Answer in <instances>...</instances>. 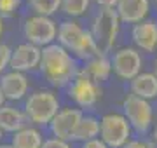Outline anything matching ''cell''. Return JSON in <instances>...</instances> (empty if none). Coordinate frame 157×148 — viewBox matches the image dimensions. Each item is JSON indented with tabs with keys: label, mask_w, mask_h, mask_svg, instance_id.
Masks as SVG:
<instances>
[{
	"label": "cell",
	"mask_w": 157,
	"mask_h": 148,
	"mask_svg": "<svg viewBox=\"0 0 157 148\" xmlns=\"http://www.w3.org/2000/svg\"><path fill=\"white\" fill-rule=\"evenodd\" d=\"M2 33H4V17L0 16V37H2Z\"/></svg>",
	"instance_id": "obj_29"
},
{
	"label": "cell",
	"mask_w": 157,
	"mask_h": 148,
	"mask_svg": "<svg viewBox=\"0 0 157 148\" xmlns=\"http://www.w3.org/2000/svg\"><path fill=\"white\" fill-rule=\"evenodd\" d=\"M100 136V120L93 115H82L80 122L75 127V132L72 136V141H89Z\"/></svg>",
	"instance_id": "obj_19"
},
{
	"label": "cell",
	"mask_w": 157,
	"mask_h": 148,
	"mask_svg": "<svg viewBox=\"0 0 157 148\" xmlns=\"http://www.w3.org/2000/svg\"><path fill=\"white\" fill-rule=\"evenodd\" d=\"M89 31L94 39L98 52L107 56L113 49L119 31H121V19H119L115 9H100L93 19V28Z\"/></svg>",
	"instance_id": "obj_3"
},
{
	"label": "cell",
	"mask_w": 157,
	"mask_h": 148,
	"mask_svg": "<svg viewBox=\"0 0 157 148\" xmlns=\"http://www.w3.org/2000/svg\"><path fill=\"white\" fill-rule=\"evenodd\" d=\"M40 148H72V146L68 145V141H63V139H58V138H49V139H44Z\"/></svg>",
	"instance_id": "obj_24"
},
{
	"label": "cell",
	"mask_w": 157,
	"mask_h": 148,
	"mask_svg": "<svg viewBox=\"0 0 157 148\" xmlns=\"http://www.w3.org/2000/svg\"><path fill=\"white\" fill-rule=\"evenodd\" d=\"M115 12L121 23H141L150 12V0H119L115 6Z\"/></svg>",
	"instance_id": "obj_13"
},
{
	"label": "cell",
	"mask_w": 157,
	"mask_h": 148,
	"mask_svg": "<svg viewBox=\"0 0 157 148\" xmlns=\"http://www.w3.org/2000/svg\"><path fill=\"white\" fill-rule=\"evenodd\" d=\"M82 148H108V146L101 141L100 138H94V139H89V141L82 143Z\"/></svg>",
	"instance_id": "obj_26"
},
{
	"label": "cell",
	"mask_w": 157,
	"mask_h": 148,
	"mask_svg": "<svg viewBox=\"0 0 157 148\" xmlns=\"http://www.w3.org/2000/svg\"><path fill=\"white\" fill-rule=\"evenodd\" d=\"M154 75L157 77V59H155V73H154Z\"/></svg>",
	"instance_id": "obj_33"
},
{
	"label": "cell",
	"mask_w": 157,
	"mask_h": 148,
	"mask_svg": "<svg viewBox=\"0 0 157 148\" xmlns=\"http://www.w3.org/2000/svg\"><path fill=\"white\" fill-rule=\"evenodd\" d=\"M110 63L113 73L122 80H133L138 73H141V66H143L141 54L135 47H122L115 51Z\"/></svg>",
	"instance_id": "obj_9"
},
{
	"label": "cell",
	"mask_w": 157,
	"mask_h": 148,
	"mask_svg": "<svg viewBox=\"0 0 157 148\" xmlns=\"http://www.w3.org/2000/svg\"><path fill=\"white\" fill-rule=\"evenodd\" d=\"M124 117L131 125V131H136L138 134H145L152 127L154 120V108L150 101L141 99L135 94H128L122 101Z\"/></svg>",
	"instance_id": "obj_5"
},
{
	"label": "cell",
	"mask_w": 157,
	"mask_h": 148,
	"mask_svg": "<svg viewBox=\"0 0 157 148\" xmlns=\"http://www.w3.org/2000/svg\"><path fill=\"white\" fill-rule=\"evenodd\" d=\"M6 105V99H4V96H2V91H0V106H4Z\"/></svg>",
	"instance_id": "obj_31"
},
{
	"label": "cell",
	"mask_w": 157,
	"mask_h": 148,
	"mask_svg": "<svg viewBox=\"0 0 157 148\" xmlns=\"http://www.w3.org/2000/svg\"><path fill=\"white\" fill-rule=\"evenodd\" d=\"M82 115L84 113L80 108H72V106L59 108L58 113L49 122L52 136L58 138V139H63V141H70L73 132H75V127L82 119Z\"/></svg>",
	"instance_id": "obj_10"
},
{
	"label": "cell",
	"mask_w": 157,
	"mask_h": 148,
	"mask_svg": "<svg viewBox=\"0 0 157 148\" xmlns=\"http://www.w3.org/2000/svg\"><path fill=\"white\" fill-rule=\"evenodd\" d=\"M59 110V99L52 91H35L25 99V117L35 125H49Z\"/></svg>",
	"instance_id": "obj_4"
},
{
	"label": "cell",
	"mask_w": 157,
	"mask_h": 148,
	"mask_svg": "<svg viewBox=\"0 0 157 148\" xmlns=\"http://www.w3.org/2000/svg\"><path fill=\"white\" fill-rule=\"evenodd\" d=\"M122 148H155L154 146V143L148 141V139H129Z\"/></svg>",
	"instance_id": "obj_25"
},
{
	"label": "cell",
	"mask_w": 157,
	"mask_h": 148,
	"mask_svg": "<svg viewBox=\"0 0 157 148\" xmlns=\"http://www.w3.org/2000/svg\"><path fill=\"white\" fill-rule=\"evenodd\" d=\"M26 117L21 108H16L12 105L0 106V129L2 132H17L19 129L26 127Z\"/></svg>",
	"instance_id": "obj_15"
},
{
	"label": "cell",
	"mask_w": 157,
	"mask_h": 148,
	"mask_svg": "<svg viewBox=\"0 0 157 148\" xmlns=\"http://www.w3.org/2000/svg\"><path fill=\"white\" fill-rule=\"evenodd\" d=\"M131 37L136 49H141L145 52L157 51V23L154 19H145L141 23H136L133 26Z\"/></svg>",
	"instance_id": "obj_14"
},
{
	"label": "cell",
	"mask_w": 157,
	"mask_h": 148,
	"mask_svg": "<svg viewBox=\"0 0 157 148\" xmlns=\"http://www.w3.org/2000/svg\"><path fill=\"white\" fill-rule=\"evenodd\" d=\"M39 63H40V47H35L28 42H25V44H19L17 47L11 49L9 68L12 72L26 73V72L39 68Z\"/></svg>",
	"instance_id": "obj_11"
},
{
	"label": "cell",
	"mask_w": 157,
	"mask_h": 148,
	"mask_svg": "<svg viewBox=\"0 0 157 148\" xmlns=\"http://www.w3.org/2000/svg\"><path fill=\"white\" fill-rule=\"evenodd\" d=\"M94 2L101 7V9H115L119 0H94Z\"/></svg>",
	"instance_id": "obj_27"
},
{
	"label": "cell",
	"mask_w": 157,
	"mask_h": 148,
	"mask_svg": "<svg viewBox=\"0 0 157 148\" xmlns=\"http://www.w3.org/2000/svg\"><path fill=\"white\" fill-rule=\"evenodd\" d=\"M155 4H157V0H155Z\"/></svg>",
	"instance_id": "obj_34"
},
{
	"label": "cell",
	"mask_w": 157,
	"mask_h": 148,
	"mask_svg": "<svg viewBox=\"0 0 157 148\" xmlns=\"http://www.w3.org/2000/svg\"><path fill=\"white\" fill-rule=\"evenodd\" d=\"M2 138H4V132H2V129H0V141H2Z\"/></svg>",
	"instance_id": "obj_32"
},
{
	"label": "cell",
	"mask_w": 157,
	"mask_h": 148,
	"mask_svg": "<svg viewBox=\"0 0 157 148\" xmlns=\"http://www.w3.org/2000/svg\"><path fill=\"white\" fill-rule=\"evenodd\" d=\"M9 57H11V47L7 44H0V75L4 70L9 68Z\"/></svg>",
	"instance_id": "obj_23"
},
{
	"label": "cell",
	"mask_w": 157,
	"mask_h": 148,
	"mask_svg": "<svg viewBox=\"0 0 157 148\" xmlns=\"http://www.w3.org/2000/svg\"><path fill=\"white\" fill-rule=\"evenodd\" d=\"M28 7L35 12V16L51 17L61 9V0H28Z\"/></svg>",
	"instance_id": "obj_20"
},
{
	"label": "cell",
	"mask_w": 157,
	"mask_h": 148,
	"mask_svg": "<svg viewBox=\"0 0 157 148\" xmlns=\"http://www.w3.org/2000/svg\"><path fill=\"white\" fill-rule=\"evenodd\" d=\"M58 33V24L54 19L47 16H32L23 24V35L28 40V44L35 47H47L54 44Z\"/></svg>",
	"instance_id": "obj_8"
},
{
	"label": "cell",
	"mask_w": 157,
	"mask_h": 148,
	"mask_svg": "<svg viewBox=\"0 0 157 148\" xmlns=\"http://www.w3.org/2000/svg\"><path fill=\"white\" fill-rule=\"evenodd\" d=\"M131 125L121 113H107L100 120V139L108 148H122L131 139Z\"/></svg>",
	"instance_id": "obj_7"
},
{
	"label": "cell",
	"mask_w": 157,
	"mask_h": 148,
	"mask_svg": "<svg viewBox=\"0 0 157 148\" xmlns=\"http://www.w3.org/2000/svg\"><path fill=\"white\" fill-rule=\"evenodd\" d=\"M0 91L6 101H19L28 92V79L19 72H7L2 73L0 79Z\"/></svg>",
	"instance_id": "obj_12"
},
{
	"label": "cell",
	"mask_w": 157,
	"mask_h": 148,
	"mask_svg": "<svg viewBox=\"0 0 157 148\" xmlns=\"http://www.w3.org/2000/svg\"><path fill=\"white\" fill-rule=\"evenodd\" d=\"M58 44L67 49L70 54H75L80 59H91L98 56V47L89 30L82 28L77 21H63L58 26Z\"/></svg>",
	"instance_id": "obj_2"
},
{
	"label": "cell",
	"mask_w": 157,
	"mask_h": 148,
	"mask_svg": "<svg viewBox=\"0 0 157 148\" xmlns=\"http://www.w3.org/2000/svg\"><path fill=\"white\" fill-rule=\"evenodd\" d=\"M82 72L91 80H94L96 84H100V82H105L110 77V73H112V63H110L108 56L98 54V56L86 61V66L82 68Z\"/></svg>",
	"instance_id": "obj_17"
},
{
	"label": "cell",
	"mask_w": 157,
	"mask_h": 148,
	"mask_svg": "<svg viewBox=\"0 0 157 148\" xmlns=\"http://www.w3.org/2000/svg\"><path fill=\"white\" fill-rule=\"evenodd\" d=\"M67 94L80 108H93L101 99L103 91H101L100 84H96L94 80H91L82 70H78L77 75L67 86Z\"/></svg>",
	"instance_id": "obj_6"
},
{
	"label": "cell",
	"mask_w": 157,
	"mask_h": 148,
	"mask_svg": "<svg viewBox=\"0 0 157 148\" xmlns=\"http://www.w3.org/2000/svg\"><path fill=\"white\" fill-rule=\"evenodd\" d=\"M21 6V0H0V16L11 17Z\"/></svg>",
	"instance_id": "obj_22"
},
{
	"label": "cell",
	"mask_w": 157,
	"mask_h": 148,
	"mask_svg": "<svg viewBox=\"0 0 157 148\" xmlns=\"http://www.w3.org/2000/svg\"><path fill=\"white\" fill-rule=\"evenodd\" d=\"M0 148H12V145L11 143H9V145H7V143H0Z\"/></svg>",
	"instance_id": "obj_30"
},
{
	"label": "cell",
	"mask_w": 157,
	"mask_h": 148,
	"mask_svg": "<svg viewBox=\"0 0 157 148\" xmlns=\"http://www.w3.org/2000/svg\"><path fill=\"white\" fill-rule=\"evenodd\" d=\"M152 139H154V146H157V125L154 127V132H152Z\"/></svg>",
	"instance_id": "obj_28"
},
{
	"label": "cell",
	"mask_w": 157,
	"mask_h": 148,
	"mask_svg": "<svg viewBox=\"0 0 157 148\" xmlns=\"http://www.w3.org/2000/svg\"><path fill=\"white\" fill-rule=\"evenodd\" d=\"M91 6V0H61V11L70 17H78L86 14Z\"/></svg>",
	"instance_id": "obj_21"
},
{
	"label": "cell",
	"mask_w": 157,
	"mask_h": 148,
	"mask_svg": "<svg viewBox=\"0 0 157 148\" xmlns=\"http://www.w3.org/2000/svg\"><path fill=\"white\" fill-rule=\"evenodd\" d=\"M40 73L52 87H67L77 75L75 57L59 44H51L40 49Z\"/></svg>",
	"instance_id": "obj_1"
},
{
	"label": "cell",
	"mask_w": 157,
	"mask_h": 148,
	"mask_svg": "<svg viewBox=\"0 0 157 148\" xmlns=\"http://www.w3.org/2000/svg\"><path fill=\"white\" fill-rule=\"evenodd\" d=\"M131 94L141 99H155L157 98V77L154 73H138L133 80H129Z\"/></svg>",
	"instance_id": "obj_16"
},
{
	"label": "cell",
	"mask_w": 157,
	"mask_h": 148,
	"mask_svg": "<svg viewBox=\"0 0 157 148\" xmlns=\"http://www.w3.org/2000/svg\"><path fill=\"white\" fill-rule=\"evenodd\" d=\"M44 143V136L37 127L26 125L12 134V148H40Z\"/></svg>",
	"instance_id": "obj_18"
}]
</instances>
